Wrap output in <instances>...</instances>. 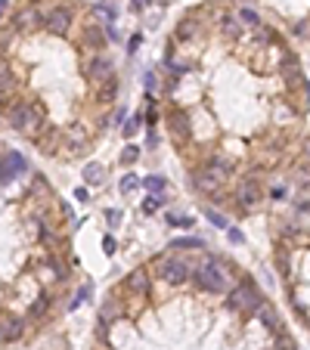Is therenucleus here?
Instances as JSON below:
<instances>
[{
    "instance_id": "nucleus-13",
    "label": "nucleus",
    "mask_w": 310,
    "mask_h": 350,
    "mask_svg": "<svg viewBox=\"0 0 310 350\" xmlns=\"http://www.w3.org/2000/svg\"><path fill=\"white\" fill-rule=\"evenodd\" d=\"M208 220H211L214 226H223V229L229 226V223H226V217H223V214H217V211H211V208H208Z\"/></svg>"
},
{
    "instance_id": "nucleus-5",
    "label": "nucleus",
    "mask_w": 310,
    "mask_h": 350,
    "mask_svg": "<svg viewBox=\"0 0 310 350\" xmlns=\"http://www.w3.org/2000/svg\"><path fill=\"white\" fill-rule=\"evenodd\" d=\"M84 180H87L90 186H102V183H106V168H102L99 161H87V168H84Z\"/></svg>"
},
{
    "instance_id": "nucleus-18",
    "label": "nucleus",
    "mask_w": 310,
    "mask_h": 350,
    "mask_svg": "<svg viewBox=\"0 0 310 350\" xmlns=\"http://www.w3.org/2000/svg\"><path fill=\"white\" fill-rule=\"evenodd\" d=\"M137 47H140V34H134V37H131V53H137Z\"/></svg>"
},
{
    "instance_id": "nucleus-19",
    "label": "nucleus",
    "mask_w": 310,
    "mask_h": 350,
    "mask_svg": "<svg viewBox=\"0 0 310 350\" xmlns=\"http://www.w3.org/2000/svg\"><path fill=\"white\" fill-rule=\"evenodd\" d=\"M146 4H149V0H131V7H134V10H143Z\"/></svg>"
},
{
    "instance_id": "nucleus-20",
    "label": "nucleus",
    "mask_w": 310,
    "mask_h": 350,
    "mask_svg": "<svg viewBox=\"0 0 310 350\" xmlns=\"http://www.w3.org/2000/svg\"><path fill=\"white\" fill-rule=\"evenodd\" d=\"M7 7H10V0H0V16L7 13Z\"/></svg>"
},
{
    "instance_id": "nucleus-15",
    "label": "nucleus",
    "mask_w": 310,
    "mask_h": 350,
    "mask_svg": "<svg viewBox=\"0 0 310 350\" xmlns=\"http://www.w3.org/2000/svg\"><path fill=\"white\" fill-rule=\"evenodd\" d=\"M74 199H77V202H90V192L81 186V189H74Z\"/></svg>"
},
{
    "instance_id": "nucleus-21",
    "label": "nucleus",
    "mask_w": 310,
    "mask_h": 350,
    "mask_svg": "<svg viewBox=\"0 0 310 350\" xmlns=\"http://www.w3.org/2000/svg\"><path fill=\"white\" fill-rule=\"evenodd\" d=\"M0 347H4V335H0Z\"/></svg>"
},
{
    "instance_id": "nucleus-1",
    "label": "nucleus",
    "mask_w": 310,
    "mask_h": 350,
    "mask_svg": "<svg viewBox=\"0 0 310 350\" xmlns=\"http://www.w3.org/2000/svg\"><path fill=\"white\" fill-rule=\"evenodd\" d=\"M192 266L196 263H189L186 257H177V254H168V257H159L155 260V273H159V279L171 282V285H180L192 276Z\"/></svg>"
},
{
    "instance_id": "nucleus-3",
    "label": "nucleus",
    "mask_w": 310,
    "mask_h": 350,
    "mask_svg": "<svg viewBox=\"0 0 310 350\" xmlns=\"http://www.w3.org/2000/svg\"><path fill=\"white\" fill-rule=\"evenodd\" d=\"M71 25H74V16H71L68 7H53V10L44 13V31L53 34V37H65L71 31Z\"/></svg>"
},
{
    "instance_id": "nucleus-17",
    "label": "nucleus",
    "mask_w": 310,
    "mask_h": 350,
    "mask_svg": "<svg viewBox=\"0 0 310 350\" xmlns=\"http://www.w3.org/2000/svg\"><path fill=\"white\" fill-rule=\"evenodd\" d=\"M242 239H245V236H242L239 229H229V242H242Z\"/></svg>"
},
{
    "instance_id": "nucleus-10",
    "label": "nucleus",
    "mask_w": 310,
    "mask_h": 350,
    "mask_svg": "<svg viewBox=\"0 0 310 350\" xmlns=\"http://www.w3.org/2000/svg\"><path fill=\"white\" fill-rule=\"evenodd\" d=\"M140 124H143V115H134V118H127V124H124V137H134V133L140 130Z\"/></svg>"
},
{
    "instance_id": "nucleus-12",
    "label": "nucleus",
    "mask_w": 310,
    "mask_h": 350,
    "mask_svg": "<svg viewBox=\"0 0 310 350\" xmlns=\"http://www.w3.org/2000/svg\"><path fill=\"white\" fill-rule=\"evenodd\" d=\"M106 220H109V226H118V223H121V211H118V208H109V211H106Z\"/></svg>"
},
{
    "instance_id": "nucleus-4",
    "label": "nucleus",
    "mask_w": 310,
    "mask_h": 350,
    "mask_svg": "<svg viewBox=\"0 0 310 350\" xmlns=\"http://www.w3.org/2000/svg\"><path fill=\"white\" fill-rule=\"evenodd\" d=\"M131 298H149V291H152V276H149V270H134V273H127V279H124V285H121Z\"/></svg>"
},
{
    "instance_id": "nucleus-2",
    "label": "nucleus",
    "mask_w": 310,
    "mask_h": 350,
    "mask_svg": "<svg viewBox=\"0 0 310 350\" xmlns=\"http://www.w3.org/2000/svg\"><path fill=\"white\" fill-rule=\"evenodd\" d=\"M261 202H264V186H261V180H239L226 205L239 208V211H254Z\"/></svg>"
},
{
    "instance_id": "nucleus-8",
    "label": "nucleus",
    "mask_w": 310,
    "mask_h": 350,
    "mask_svg": "<svg viewBox=\"0 0 310 350\" xmlns=\"http://www.w3.org/2000/svg\"><path fill=\"white\" fill-rule=\"evenodd\" d=\"M137 186H140V180H137V174H124V177H121V183H118V189L124 192V196H131V192H134Z\"/></svg>"
},
{
    "instance_id": "nucleus-6",
    "label": "nucleus",
    "mask_w": 310,
    "mask_h": 350,
    "mask_svg": "<svg viewBox=\"0 0 310 350\" xmlns=\"http://www.w3.org/2000/svg\"><path fill=\"white\" fill-rule=\"evenodd\" d=\"M143 186L152 192V196H159V192H165V189H168V180H165V177H159V174H152V177H146V180H143Z\"/></svg>"
},
{
    "instance_id": "nucleus-16",
    "label": "nucleus",
    "mask_w": 310,
    "mask_h": 350,
    "mask_svg": "<svg viewBox=\"0 0 310 350\" xmlns=\"http://www.w3.org/2000/svg\"><path fill=\"white\" fill-rule=\"evenodd\" d=\"M102 248H106V254H115V239L106 236V239H102Z\"/></svg>"
},
{
    "instance_id": "nucleus-7",
    "label": "nucleus",
    "mask_w": 310,
    "mask_h": 350,
    "mask_svg": "<svg viewBox=\"0 0 310 350\" xmlns=\"http://www.w3.org/2000/svg\"><path fill=\"white\" fill-rule=\"evenodd\" d=\"M168 248H171V251H183V248H196V251H202L205 242H202V239H174Z\"/></svg>"
},
{
    "instance_id": "nucleus-11",
    "label": "nucleus",
    "mask_w": 310,
    "mask_h": 350,
    "mask_svg": "<svg viewBox=\"0 0 310 350\" xmlns=\"http://www.w3.org/2000/svg\"><path fill=\"white\" fill-rule=\"evenodd\" d=\"M93 13H96V16H102V19H109V22L115 19V7H106V4H96V7H93Z\"/></svg>"
},
{
    "instance_id": "nucleus-9",
    "label": "nucleus",
    "mask_w": 310,
    "mask_h": 350,
    "mask_svg": "<svg viewBox=\"0 0 310 350\" xmlns=\"http://www.w3.org/2000/svg\"><path fill=\"white\" fill-rule=\"evenodd\" d=\"M137 155H140L137 146H124V149H121V165H134V161H137Z\"/></svg>"
},
{
    "instance_id": "nucleus-14",
    "label": "nucleus",
    "mask_w": 310,
    "mask_h": 350,
    "mask_svg": "<svg viewBox=\"0 0 310 350\" xmlns=\"http://www.w3.org/2000/svg\"><path fill=\"white\" fill-rule=\"evenodd\" d=\"M159 205H162V199H159V196H149V199L143 202V211H155Z\"/></svg>"
}]
</instances>
